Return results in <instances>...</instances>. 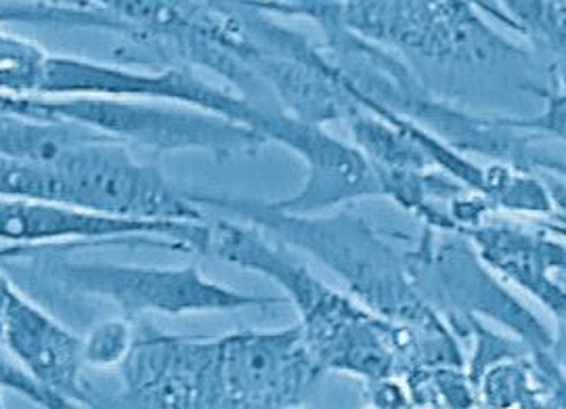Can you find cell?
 Segmentation results:
<instances>
[{
    "mask_svg": "<svg viewBox=\"0 0 566 409\" xmlns=\"http://www.w3.org/2000/svg\"><path fill=\"white\" fill-rule=\"evenodd\" d=\"M21 116L82 124L154 154L203 151L217 162L254 156L269 144L263 133L248 124L185 103L112 97H23Z\"/></svg>",
    "mask_w": 566,
    "mask_h": 409,
    "instance_id": "3957f363",
    "label": "cell"
},
{
    "mask_svg": "<svg viewBox=\"0 0 566 409\" xmlns=\"http://www.w3.org/2000/svg\"><path fill=\"white\" fill-rule=\"evenodd\" d=\"M206 212H221L263 229L280 244L298 248L329 269L353 298L388 322L418 327L449 326L416 286L403 252L365 217L348 208L319 214H285L263 200L189 193Z\"/></svg>",
    "mask_w": 566,
    "mask_h": 409,
    "instance_id": "6da1fadb",
    "label": "cell"
},
{
    "mask_svg": "<svg viewBox=\"0 0 566 409\" xmlns=\"http://www.w3.org/2000/svg\"><path fill=\"white\" fill-rule=\"evenodd\" d=\"M13 112V97L7 93H0V114H11Z\"/></svg>",
    "mask_w": 566,
    "mask_h": 409,
    "instance_id": "d4e9b609",
    "label": "cell"
},
{
    "mask_svg": "<svg viewBox=\"0 0 566 409\" xmlns=\"http://www.w3.org/2000/svg\"><path fill=\"white\" fill-rule=\"evenodd\" d=\"M409 273L426 301L451 326L460 317L491 319L533 350H556V334L523 305L481 261L464 233H439L424 227L418 245L405 252Z\"/></svg>",
    "mask_w": 566,
    "mask_h": 409,
    "instance_id": "8992f818",
    "label": "cell"
},
{
    "mask_svg": "<svg viewBox=\"0 0 566 409\" xmlns=\"http://www.w3.org/2000/svg\"><path fill=\"white\" fill-rule=\"evenodd\" d=\"M0 343L61 408H99L84 380L82 338L13 287L4 308Z\"/></svg>",
    "mask_w": 566,
    "mask_h": 409,
    "instance_id": "8fae6325",
    "label": "cell"
},
{
    "mask_svg": "<svg viewBox=\"0 0 566 409\" xmlns=\"http://www.w3.org/2000/svg\"><path fill=\"white\" fill-rule=\"evenodd\" d=\"M135 340L133 319H109L93 327L86 338H82L84 364L93 368H118Z\"/></svg>",
    "mask_w": 566,
    "mask_h": 409,
    "instance_id": "ac0fdd59",
    "label": "cell"
},
{
    "mask_svg": "<svg viewBox=\"0 0 566 409\" xmlns=\"http://www.w3.org/2000/svg\"><path fill=\"white\" fill-rule=\"evenodd\" d=\"M97 135L82 124L21 114H0V158L53 162L70 147Z\"/></svg>",
    "mask_w": 566,
    "mask_h": 409,
    "instance_id": "9a60e30c",
    "label": "cell"
},
{
    "mask_svg": "<svg viewBox=\"0 0 566 409\" xmlns=\"http://www.w3.org/2000/svg\"><path fill=\"white\" fill-rule=\"evenodd\" d=\"M30 97H112L185 103L248 124L263 133L269 144L271 130L283 112L261 109L233 91L212 86L187 65L139 72L124 65H105L72 55H57L44 49L34 65Z\"/></svg>",
    "mask_w": 566,
    "mask_h": 409,
    "instance_id": "52a82bcc",
    "label": "cell"
},
{
    "mask_svg": "<svg viewBox=\"0 0 566 409\" xmlns=\"http://www.w3.org/2000/svg\"><path fill=\"white\" fill-rule=\"evenodd\" d=\"M135 322L122 389L102 408L223 409L219 338H189Z\"/></svg>",
    "mask_w": 566,
    "mask_h": 409,
    "instance_id": "ba28073f",
    "label": "cell"
},
{
    "mask_svg": "<svg viewBox=\"0 0 566 409\" xmlns=\"http://www.w3.org/2000/svg\"><path fill=\"white\" fill-rule=\"evenodd\" d=\"M13 287L15 284L4 273H0V334H2V322H4V308H7Z\"/></svg>",
    "mask_w": 566,
    "mask_h": 409,
    "instance_id": "7402d4cb",
    "label": "cell"
},
{
    "mask_svg": "<svg viewBox=\"0 0 566 409\" xmlns=\"http://www.w3.org/2000/svg\"><path fill=\"white\" fill-rule=\"evenodd\" d=\"M283 145L306 166L298 191L277 200H263L269 210L285 214H319L348 202L382 196L380 183L364 154L353 144L329 135L324 126L294 123Z\"/></svg>",
    "mask_w": 566,
    "mask_h": 409,
    "instance_id": "7c38bea8",
    "label": "cell"
},
{
    "mask_svg": "<svg viewBox=\"0 0 566 409\" xmlns=\"http://www.w3.org/2000/svg\"><path fill=\"white\" fill-rule=\"evenodd\" d=\"M367 389V401L374 408H411L409 395L405 389L403 380L397 376H388V378H378L371 382H365Z\"/></svg>",
    "mask_w": 566,
    "mask_h": 409,
    "instance_id": "44dd1931",
    "label": "cell"
},
{
    "mask_svg": "<svg viewBox=\"0 0 566 409\" xmlns=\"http://www.w3.org/2000/svg\"><path fill=\"white\" fill-rule=\"evenodd\" d=\"M34 269L42 282L63 294L109 301L126 319H139L145 313H233L287 303L285 296L245 294L217 284L196 265L135 266L42 256Z\"/></svg>",
    "mask_w": 566,
    "mask_h": 409,
    "instance_id": "5b68a950",
    "label": "cell"
},
{
    "mask_svg": "<svg viewBox=\"0 0 566 409\" xmlns=\"http://www.w3.org/2000/svg\"><path fill=\"white\" fill-rule=\"evenodd\" d=\"M516 32L563 55L565 51V0H493Z\"/></svg>",
    "mask_w": 566,
    "mask_h": 409,
    "instance_id": "2e32d148",
    "label": "cell"
},
{
    "mask_svg": "<svg viewBox=\"0 0 566 409\" xmlns=\"http://www.w3.org/2000/svg\"><path fill=\"white\" fill-rule=\"evenodd\" d=\"M51 204L133 221H206L208 212L177 191L158 164L107 135L70 147L51 162Z\"/></svg>",
    "mask_w": 566,
    "mask_h": 409,
    "instance_id": "277c9868",
    "label": "cell"
},
{
    "mask_svg": "<svg viewBox=\"0 0 566 409\" xmlns=\"http://www.w3.org/2000/svg\"><path fill=\"white\" fill-rule=\"evenodd\" d=\"M206 2L224 9V11H242L248 4H252V0H206Z\"/></svg>",
    "mask_w": 566,
    "mask_h": 409,
    "instance_id": "603a6c76",
    "label": "cell"
},
{
    "mask_svg": "<svg viewBox=\"0 0 566 409\" xmlns=\"http://www.w3.org/2000/svg\"><path fill=\"white\" fill-rule=\"evenodd\" d=\"M476 254L502 282L521 287L565 326V223L486 219L464 233Z\"/></svg>",
    "mask_w": 566,
    "mask_h": 409,
    "instance_id": "30bf717a",
    "label": "cell"
},
{
    "mask_svg": "<svg viewBox=\"0 0 566 409\" xmlns=\"http://www.w3.org/2000/svg\"><path fill=\"white\" fill-rule=\"evenodd\" d=\"M34 2V0H32ZM44 4H55V7H91L86 0H36Z\"/></svg>",
    "mask_w": 566,
    "mask_h": 409,
    "instance_id": "cb8c5ba5",
    "label": "cell"
},
{
    "mask_svg": "<svg viewBox=\"0 0 566 409\" xmlns=\"http://www.w3.org/2000/svg\"><path fill=\"white\" fill-rule=\"evenodd\" d=\"M208 226L206 256L254 271L283 287L285 301L298 311L304 343L324 371H343L364 382L397 376L388 319L324 284L263 229L214 212Z\"/></svg>",
    "mask_w": 566,
    "mask_h": 409,
    "instance_id": "7a4b0ae2",
    "label": "cell"
},
{
    "mask_svg": "<svg viewBox=\"0 0 566 409\" xmlns=\"http://www.w3.org/2000/svg\"><path fill=\"white\" fill-rule=\"evenodd\" d=\"M344 28L364 41L420 55L428 30V0H340Z\"/></svg>",
    "mask_w": 566,
    "mask_h": 409,
    "instance_id": "5bb4252c",
    "label": "cell"
},
{
    "mask_svg": "<svg viewBox=\"0 0 566 409\" xmlns=\"http://www.w3.org/2000/svg\"><path fill=\"white\" fill-rule=\"evenodd\" d=\"M280 18H304L313 21L324 36L343 30L340 0H271Z\"/></svg>",
    "mask_w": 566,
    "mask_h": 409,
    "instance_id": "d6986e66",
    "label": "cell"
},
{
    "mask_svg": "<svg viewBox=\"0 0 566 409\" xmlns=\"http://www.w3.org/2000/svg\"><path fill=\"white\" fill-rule=\"evenodd\" d=\"M223 409L301 408L325 371L301 326L238 329L219 336Z\"/></svg>",
    "mask_w": 566,
    "mask_h": 409,
    "instance_id": "9c48e42d",
    "label": "cell"
},
{
    "mask_svg": "<svg viewBox=\"0 0 566 409\" xmlns=\"http://www.w3.org/2000/svg\"><path fill=\"white\" fill-rule=\"evenodd\" d=\"M0 389L18 390L25 399L41 408H61L60 401L49 392L42 389L41 385L34 380V376L28 369L21 366L15 359H7L0 355Z\"/></svg>",
    "mask_w": 566,
    "mask_h": 409,
    "instance_id": "ffe728a7",
    "label": "cell"
},
{
    "mask_svg": "<svg viewBox=\"0 0 566 409\" xmlns=\"http://www.w3.org/2000/svg\"><path fill=\"white\" fill-rule=\"evenodd\" d=\"M51 206L0 200V240L20 245L44 244L51 238Z\"/></svg>",
    "mask_w": 566,
    "mask_h": 409,
    "instance_id": "e0dca14e",
    "label": "cell"
},
{
    "mask_svg": "<svg viewBox=\"0 0 566 409\" xmlns=\"http://www.w3.org/2000/svg\"><path fill=\"white\" fill-rule=\"evenodd\" d=\"M565 385L563 353L526 350L486 368L474 389L481 408H565Z\"/></svg>",
    "mask_w": 566,
    "mask_h": 409,
    "instance_id": "4fadbf2b",
    "label": "cell"
}]
</instances>
